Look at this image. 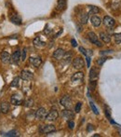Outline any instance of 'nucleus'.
I'll list each match as a JSON object with an SVG mask.
<instances>
[{
    "label": "nucleus",
    "mask_w": 121,
    "mask_h": 137,
    "mask_svg": "<svg viewBox=\"0 0 121 137\" xmlns=\"http://www.w3.org/2000/svg\"><path fill=\"white\" fill-rule=\"evenodd\" d=\"M0 110L3 114H7L10 112V104L7 102H2L0 105Z\"/></svg>",
    "instance_id": "19"
},
{
    "label": "nucleus",
    "mask_w": 121,
    "mask_h": 137,
    "mask_svg": "<svg viewBox=\"0 0 121 137\" xmlns=\"http://www.w3.org/2000/svg\"><path fill=\"white\" fill-rule=\"evenodd\" d=\"M112 52H113V50H102V52H101L100 53H101V55H106V54L112 53Z\"/></svg>",
    "instance_id": "37"
},
{
    "label": "nucleus",
    "mask_w": 121,
    "mask_h": 137,
    "mask_svg": "<svg viewBox=\"0 0 121 137\" xmlns=\"http://www.w3.org/2000/svg\"><path fill=\"white\" fill-rule=\"evenodd\" d=\"M88 38H89V40L91 42L92 44L96 45L97 47H102V42H100L99 40H98V37H97L96 34H95L94 32L89 33V34H88Z\"/></svg>",
    "instance_id": "4"
},
{
    "label": "nucleus",
    "mask_w": 121,
    "mask_h": 137,
    "mask_svg": "<svg viewBox=\"0 0 121 137\" xmlns=\"http://www.w3.org/2000/svg\"><path fill=\"white\" fill-rule=\"evenodd\" d=\"M83 78H84V73H83V72H77V73H75V75L71 78V80H72L73 82H75V81L83 80Z\"/></svg>",
    "instance_id": "18"
},
{
    "label": "nucleus",
    "mask_w": 121,
    "mask_h": 137,
    "mask_svg": "<svg viewBox=\"0 0 121 137\" xmlns=\"http://www.w3.org/2000/svg\"><path fill=\"white\" fill-rule=\"evenodd\" d=\"M98 78V71L96 68H91L90 71V79H95Z\"/></svg>",
    "instance_id": "24"
},
{
    "label": "nucleus",
    "mask_w": 121,
    "mask_h": 137,
    "mask_svg": "<svg viewBox=\"0 0 121 137\" xmlns=\"http://www.w3.org/2000/svg\"><path fill=\"white\" fill-rule=\"evenodd\" d=\"M94 130V128L92 127V125L90 124V125H88V128H87V131L88 132H91V131Z\"/></svg>",
    "instance_id": "40"
},
{
    "label": "nucleus",
    "mask_w": 121,
    "mask_h": 137,
    "mask_svg": "<svg viewBox=\"0 0 121 137\" xmlns=\"http://www.w3.org/2000/svg\"><path fill=\"white\" fill-rule=\"evenodd\" d=\"M66 7V0H58L57 3V10H63Z\"/></svg>",
    "instance_id": "21"
},
{
    "label": "nucleus",
    "mask_w": 121,
    "mask_h": 137,
    "mask_svg": "<svg viewBox=\"0 0 121 137\" xmlns=\"http://www.w3.org/2000/svg\"><path fill=\"white\" fill-rule=\"evenodd\" d=\"M58 117H59L58 111L56 110V109H51L50 112L48 113L46 119L48 120V121H54V120H56L58 118Z\"/></svg>",
    "instance_id": "8"
},
{
    "label": "nucleus",
    "mask_w": 121,
    "mask_h": 137,
    "mask_svg": "<svg viewBox=\"0 0 121 137\" xmlns=\"http://www.w3.org/2000/svg\"><path fill=\"white\" fill-rule=\"evenodd\" d=\"M60 105H63V107H65L66 109H70L72 107V99L70 96L64 95L60 99Z\"/></svg>",
    "instance_id": "3"
},
{
    "label": "nucleus",
    "mask_w": 121,
    "mask_h": 137,
    "mask_svg": "<svg viewBox=\"0 0 121 137\" xmlns=\"http://www.w3.org/2000/svg\"><path fill=\"white\" fill-rule=\"evenodd\" d=\"M10 103L12 104V105H21L22 104V98H21V96L19 95H12L11 96V99H10Z\"/></svg>",
    "instance_id": "14"
},
{
    "label": "nucleus",
    "mask_w": 121,
    "mask_h": 137,
    "mask_svg": "<svg viewBox=\"0 0 121 137\" xmlns=\"http://www.w3.org/2000/svg\"><path fill=\"white\" fill-rule=\"evenodd\" d=\"M34 100H33L32 98H29V99H27V100L24 102V106H25V107L30 108V107H32V106L34 105Z\"/></svg>",
    "instance_id": "26"
},
{
    "label": "nucleus",
    "mask_w": 121,
    "mask_h": 137,
    "mask_svg": "<svg viewBox=\"0 0 121 137\" xmlns=\"http://www.w3.org/2000/svg\"><path fill=\"white\" fill-rule=\"evenodd\" d=\"M21 60V52L20 50H16L11 54L10 56V62H12L13 64H18L19 61Z\"/></svg>",
    "instance_id": "9"
},
{
    "label": "nucleus",
    "mask_w": 121,
    "mask_h": 137,
    "mask_svg": "<svg viewBox=\"0 0 121 137\" xmlns=\"http://www.w3.org/2000/svg\"><path fill=\"white\" fill-rule=\"evenodd\" d=\"M21 78H22V80L30 81L34 78V75H33L32 72L28 71V70H22L21 72Z\"/></svg>",
    "instance_id": "7"
},
{
    "label": "nucleus",
    "mask_w": 121,
    "mask_h": 137,
    "mask_svg": "<svg viewBox=\"0 0 121 137\" xmlns=\"http://www.w3.org/2000/svg\"><path fill=\"white\" fill-rule=\"evenodd\" d=\"M74 116H75V114L70 109H65V110H63L62 112V117L66 120H71L74 117Z\"/></svg>",
    "instance_id": "10"
},
{
    "label": "nucleus",
    "mask_w": 121,
    "mask_h": 137,
    "mask_svg": "<svg viewBox=\"0 0 121 137\" xmlns=\"http://www.w3.org/2000/svg\"><path fill=\"white\" fill-rule=\"evenodd\" d=\"M1 62L3 64H8L10 63V55L7 52H3L1 53Z\"/></svg>",
    "instance_id": "15"
},
{
    "label": "nucleus",
    "mask_w": 121,
    "mask_h": 137,
    "mask_svg": "<svg viewBox=\"0 0 121 137\" xmlns=\"http://www.w3.org/2000/svg\"><path fill=\"white\" fill-rule=\"evenodd\" d=\"M88 10H89L90 14H96V13L100 12V8L98 7H96V6H88Z\"/></svg>",
    "instance_id": "22"
},
{
    "label": "nucleus",
    "mask_w": 121,
    "mask_h": 137,
    "mask_svg": "<svg viewBox=\"0 0 121 137\" xmlns=\"http://www.w3.org/2000/svg\"><path fill=\"white\" fill-rule=\"evenodd\" d=\"M90 22L91 24L94 27H99L102 23V20L99 16H96V15H93L91 18H90Z\"/></svg>",
    "instance_id": "13"
},
{
    "label": "nucleus",
    "mask_w": 121,
    "mask_h": 137,
    "mask_svg": "<svg viewBox=\"0 0 121 137\" xmlns=\"http://www.w3.org/2000/svg\"><path fill=\"white\" fill-rule=\"evenodd\" d=\"M63 60H64V64H69L71 62V60H72V53L71 52H69V53L64 54V56H63Z\"/></svg>",
    "instance_id": "25"
},
{
    "label": "nucleus",
    "mask_w": 121,
    "mask_h": 137,
    "mask_svg": "<svg viewBox=\"0 0 121 137\" xmlns=\"http://www.w3.org/2000/svg\"><path fill=\"white\" fill-rule=\"evenodd\" d=\"M47 115H48V112L44 107H40L38 108L37 110L34 112V116L37 119L39 120H45L47 117Z\"/></svg>",
    "instance_id": "1"
},
{
    "label": "nucleus",
    "mask_w": 121,
    "mask_h": 137,
    "mask_svg": "<svg viewBox=\"0 0 121 137\" xmlns=\"http://www.w3.org/2000/svg\"><path fill=\"white\" fill-rule=\"evenodd\" d=\"M33 43H34V46H36V47H40V48H42V47H45V46H46V43H44V42H42L41 40H40V38H39V37H36V38L34 39V41H33Z\"/></svg>",
    "instance_id": "23"
},
{
    "label": "nucleus",
    "mask_w": 121,
    "mask_h": 137,
    "mask_svg": "<svg viewBox=\"0 0 121 137\" xmlns=\"http://www.w3.org/2000/svg\"><path fill=\"white\" fill-rule=\"evenodd\" d=\"M73 67L77 70H80L84 67V60L81 57H76V58L73 61Z\"/></svg>",
    "instance_id": "5"
},
{
    "label": "nucleus",
    "mask_w": 121,
    "mask_h": 137,
    "mask_svg": "<svg viewBox=\"0 0 121 137\" xmlns=\"http://www.w3.org/2000/svg\"><path fill=\"white\" fill-rule=\"evenodd\" d=\"M90 107H91V110L93 111V113H94L95 115H99V111H98V109L96 108V106H95L94 104L92 103V102H90Z\"/></svg>",
    "instance_id": "29"
},
{
    "label": "nucleus",
    "mask_w": 121,
    "mask_h": 137,
    "mask_svg": "<svg viewBox=\"0 0 121 137\" xmlns=\"http://www.w3.org/2000/svg\"><path fill=\"white\" fill-rule=\"evenodd\" d=\"M96 86H97V81L91 79V81L90 82V88L91 89L92 91H94L95 89H96Z\"/></svg>",
    "instance_id": "31"
},
{
    "label": "nucleus",
    "mask_w": 121,
    "mask_h": 137,
    "mask_svg": "<svg viewBox=\"0 0 121 137\" xmlns=\"http://www.w3.org/2000/svg\"><path fill=\"white\" fill-rule=\"evenodd\" d=\"M68 127H69V129L73 130L74 127H75V122L73 120H68Z\"/></svg>",
    "instance_id": "35"
},
{
    "label": "nucleus",
    "mask_w": 121,
    "mask_h": 137,
    "mask_svg": "<svg viewBox=\"0 0 121 137\" xmlns=\"http://www.w3.org/2000/svg\"><path fill=\"white\" fill-rule=\"evenodd\" d=\"M56 132V127L54 125H44L40 128V132L44 133V134H49L52 132Z\"/></svg>",
    "instance_id": "2"
},
{
    "label": "nucleus",
    "mask_w": 121,
    "mask_h": 137,
    "mask_svg": "<svg viewBox=\"0 0 121 137\" xmlns=\"http://www.w3.org/2000/svg\"><path fill=\"white\" fill-rule=\"evenodd\" d=\"M25 58H26V49H23L22 52H21V60L23 62L25 61Z\"/></svg>",
    "instance_id": "33"
},
{
    "label": "nucleus",
    "mask_w": 121,
    "mask_h": 137,
    "mask_svg": "<svg viewBox=\"0 0 121 137\" xmlns=\"http://www.w3.org/2000/svg\"><path fill=\"white\" fill-rule=\"evenodd\" d=\"M10 22H11L12 23H14V24H16V25L22 24V19H21V17L18 16L17 14L12 15L11 17H10Z\"/></svg>",
    "instance_id": "20"
},
{
    "label": "nucleus",
    "mask_w": 121,
    "mask_h": 137,
    "mask_svg": "<svg viewBox=\"0 0 121 137\" xmlns=\"http://www.w3.org/2000/svg\"><path fill=\"white\" fill-rule=\"evenodd\" d=\"M81 107H82V103H80V102H78L76 105H75V113H79L80 110H81Z\"/></svg>",
    "instance_id": "30"
},
{
    "label": "nucleus",
    "mask_w": 121,
    "mask_h": 137,
    "mask_svg": "<svg viewBox=\"0 0 121 137\" xmlns=\"http://www.w3.org/2000/svg\"><path fill=\"white\" fill-rule=\"evenodd\" d=\"M114 39H115V42H116V44H120L121 43V33L115 34L114 35Z\"/></svg>",
    "instance_id": "27"
},
{
    "label": "nucleus",
    "mask_w": 121,
    "mask_h": 137,
    "mask_svg": "<svg viewBox=\"0 0 121 137\" xmlns=\"http://www.w3.org/2000/svg\"><path fill=\"white\" fill-rule=\"evenodd\" d=\"M79 52H81L82 54H84L85 56H87V50H86L83 47H79Z\"/></svg>",
    "instance_id": "36"
},
{
    "label": "nucleus",
    "mask_w": 121,
    "mask_h": 137,
    "mask_svg": "<svg viewBox=\"0 0 121 137\" xmlns=\"http://www.w3.org/2000/svg\"><path fill=\"white\" fill-rule=\"evenodd\" d=\"M17 132L16 131H10V132H8L7 133H6L5 136H17Z\"/></svg>",
    "instance_id": "34"
},
{
    "label": "nucleus",
    "mask_w": 121,
    "mask_h": 137,
    "mask_svg": "<svg viewBox=\"0 0 121 137\" xmlns=\"http://www.w3.org/2000/svg\"><path fill=\"white\" fill-rule=\"evenodd\" d=\"M102 23H103L107 28H112L116 24V21L110 16H104L103 20H102Z\"/></svg>",
    "instance_id": "6"
},
{
    "label": "nucleus",
    "mask_w": 121,
    "mask_h": 137,
    "mask_svg": "<svg viewBox=\"0 0 121 137\" xmlns=\"http://www.w3.org/2000/svg\"><path fill=\"white\" fill-rule=\"evenodd\" d=\"M71 43H72V46L73 47H77V42H76V40H75V39H74L73 38L72 40H71Z\"/></svg>",
    "instance_id": "38"
},
{
    "label": "nucleus",
    "mask_w": 121,
    "mask_h": 137,
    "mask_svg": "<svg viewBox=\"0 0 121 137\" xmlns=\"http://www.w3.org/2000/svg\"><path fill=\"white\" fill-rule=\"evenodd\" d=\"M78 19H79V22L81 24H86L89 21V14L86 12L80 13L79 16H78Z\"/></svg>",
    "instance_id": "17"
},
{
    "label": "nucleus",
    "mask_w": 121,
    "mask_h": 137,
    "mask_svg": "<svg viewBox=\"0 0 121 137\" xmlns=\"http://www.w3.org/2000/svg\"><path fill=\"white\" fill-rule=\"evenodd\" d=\"M64 54H65V52H64V49H57L55 52H53V58L56 59V60H62L64 56Z\"/></svg>",
    "instance_id": "11"
},
{
    "label": "nucleus",
    "mask_w": 121,
    "mask_h": 137,
    "mask_svg": "<svg viewBox=\"0 0 121 137\" xmlns=\"http://www.w3.org/2000/svg\"><path fill=\"white\" fill-rule=\"evenodd\" d=\"M99 37L101 38V40L102 42H104V43H110V41H111V37L105 32H101L99 35Z\"/></svg>",
    "instance_id": "16"
},
{
    "label": "nucleus",
    "mask_w": 121,
    "mask_h": 137,
    "mask_svg": "<svg viewBox=\"0 0 121 137\" xmlns=\"http://www.w3.org/2000/svg\"><path fill=\"white\" fill-rule=\"evenodd\" d=\"M106 60H107V58L105 56L104 57H102V58H100V59H98V60H97V64H98V65L99 66H102V64H104V63H105V62H106Z\"/></svg>",
    "instance_id": "28"
},
{
    "label": "nucleus",
    "mask_w": 121,
    "mask_h": 137,
    "mask_svg": "<svg viewBox=\"0 0 121 137\" xmlns=\"http://www.w3.org/2000/svg\"><path fill=\"white\" fill-rule=\"evenodd\" d=\"M19 80H20L19 78H15L14 79L12 80L11 83H10V87H17L18 83H19Z\"/></svg>",
    "instance_id": "32"
},
{
    "label": "nucleus",
    "mask_w": 121,
    "mask_h": 137,
    "mask_svg": "<svg viewBox=\"0 0 121 137\" xmlns=\"http://www.w3.org/2000/svg\"><path fill=\"white\" fill-rule=\"evenodd\" d=\"M86 60H87V65H88V67L90 68V57L86 56Z\"/></svg>",
    "instance_id": "39"
},
{
    "label": "nucleus",
    "mask_w": 121,
    "mask_h": 137,
    "mask_svg": "<svg viewBox=\"0 0 121 137\" xmlns=\"http://www.w3.org/2000/svg\"><path fill=\"white\" fill-rule=\"evenodd\" d=\"M1 113H2V112H1V110H0V114H1Z\"/></svg>",
    "instance_id": "41"
},
{
    "label": "nucleus",
    "mask_w": 121,
    "mask_h": 137,
    "mask_svg": "<svg viewBox=\"0 0 121 137\" xmlns=\"http://www.w3.org/2000/svg\"><path fill=\"white\" fill-rule=\"evenodd\" d=\"M29 63L33 66H34V67H38V66L41 65L42 60L39 57H30Z\"/></svg>",
    "instance_id": "12"
}]
</instances>
